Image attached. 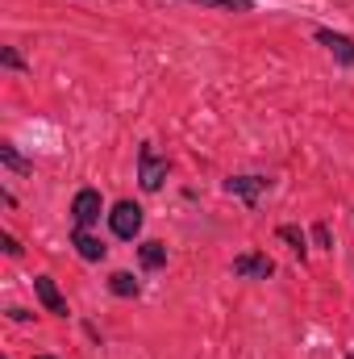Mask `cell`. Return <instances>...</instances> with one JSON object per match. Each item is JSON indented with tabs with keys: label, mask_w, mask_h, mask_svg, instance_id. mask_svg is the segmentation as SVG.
Wrapping results in <instances>:
<instances>
[{
	"label": "cell",
	"mask_w": 354,
	"mask_h": 359,
	"mask_svg": "<svg viewBox=\"0 0 354 359\" xmlns=\"http://www.w3.org/2000/svg\"><path fill=\"white\" fill-rule=\"evenodd\" d=\"M34 359H55V355H34Z\"/></svg>",
	"instance_id": "cell-18"
},
{
	"label": "cell",
	"mask_w": 354,
	"mask_h": 359,
	"mask_svg": "<svg viewBox=\"0 0 354 359\" xmlns=\"http://www.w3.org/2000/svg\"><path fill=\"white\" fill-rule=\"evenodd\" d=\"M192 4H204V8H217V13H250L255 0H192Z\"/></svg>",
	"instance_id": "cell-13"
},
{
	"label": "cell",
	"mask_w": 354,
	"mask_h": 359,
	"mask_svg": "<svg viewBox=\"0 0 354 359\" xmlns=\"http://www.w3.org/2000/svg\"><path fill=\"white\" fill-rule=\"evenodd\" d=\"M221 188H225V196H234V201H242L246 209H255V205H259V196L271 188V180H267V176H229Z\"/></svg>",
	"instance_id": "cell-4"
},
{
	"label": "cell",
	"mask_w": 354,
	"mask_h": 359,
	"mask_svg": "<svg viewBox=\"0 0 354 359\" xmlns=\"http://www.w3.org/2000/svg\"><path fill=\"white\" fill-rule=\"evenodd\" d=\"M0 251H4L8 259H17V255H21V243H17L13 234H0Z\"/></svg>",
	"instance_id": "cell-16"
},
{
	"label": "cell",
	"mask_w": 354,
	"mask_h": 359,
	"mask_svg": "<svg viewBox=\"0 0 354 359\" xmlns=\"http://www.w3.org/2000/svg\"><path fill=\"white\" fill-rule=\"evenodd\" d=\"M0 163L8 168V172H17V176H25V172H34V163L13 147V142H0Z\"/></svg>",
	"instance_id": "cell-11"
},
{
	"label": "cell",
	"mask_w": 354,
	"mask_h": 359,
	"mask_svg": "<svg viewBox=\"0 0 354 359\" xmlns=\"http://www.w3.org/2000/svg\"><path fill=\"white\" fill-rule=\"evenodd\" d=\"M167 172H171V163L155 151V142H142L138 147V184H142V192H159Z\"/></svg>",
	"instance_id": "cell-1"
},
{
	"label": "cell",
	"mask_w": 354,
	"mask_h": 359,
	"mask_svg": "<svg viewBox=\"0 0 354 359\" xmlns=\"http://www.w3.org/2000/svg\"><path fill=\"white\" fill-rule=\"evenodd\" d=\"M108 292H113V297H125V301H129V297H138V292H142V284H138V280H134L129 271H113V276H108Z\"/></svg>",
	"instance_id": "cell-12"
},
{
	"label": "cell",
	"mask_w": 354,
	"mask_h": 359,
	"mask_svg": "<svg viewBox=\"0 0 354 359\" xmlns=\"http://www.w3.org/2000/svg\"><path fill=\"white\" fill-rule=\"evenodd\" d=\"M108 230H113L121 243H134V238L142 234V205H134V201H117L113 213H108Z\"/></svg>",
	"instance_id": "cell-2"
},
{
	"label": "cell",
	"mask_w": 354,
	"mask_h": 359,
	"mask_svg": "<svg viewBox=\"0 0 354 359\" xmlns=\"http://www.w3.org/2000/svg\"><path fill=\"white\" fill-rule=\"evenodd\" d=\"M313 38H317V42H321V46H325L338 63H342V67H354V38L338 34V29H317Z\"/></svg>",
	"instance_id": "cell-7"
},
{
	"label": "cell",
	"mask_w": 354,
	"mask_h": 359,
	"mask_svg": "<svg viewBox=\"0 0 354 359\" xmlns=\"http://www.w3.org/2000/svg\"><path fill=\"white\" fill-rule=\"evenodd\" d=\"M34 297L42 301V309L46 313H55V318H67L71 309H67V301H63V292H59V284L50 280V276H34Z\"/></svg>",
	"instance_id": "cell-6"
},
{
	"label": "cell",
	"mask_w": 354,
	"mask_h": 359,
	"mask_svg": "<svg viewBox=\"0 0 354 359\" xmlns=\"http://www.w3.org/2000/svg\"><path fill=\"white\" fill-rule=\"evenodd\" d=\"M100 213H104V201H100L96 188H80V192L71 196V222H76L80 230H92V226L100 222Z\"/></svg>",
	"instance_id": "cell-3"
},
{
	"label": "cell",
	"mask_w": 354,
	"mask_h": 359,
	"mask_svg": "<svg viewBox=\"0 0 354 359\" xmlns=\"http://www.w3.org/2000/svg\"><path fill=\"white\" fill-rule=\"evenodd\" d=\"M275 234H279V243H288V251L304 264V255H309V234H304L300 226H279Z\"/></svg>",
	"instance_id": "cell-9"
},
{
	"label": "cell",
	"mask_w": 354,
	"mask_h": 359,
	"mask_svg": "<svg viewBox=\"0 0 354 359\" xmlns=\"http://www.w3.org/2000/svg\"><path fill=\"white\" fill-rule=\"evenodd\" d=\"M234 276H242V280H271L275 264L263 251H242V255H234Z\"/></svg>",
	"instance_id": "cell-5"
},
{
	"label": "cell",
	"mask_w": 354,
	"mask_h": 359,
	"mask_svg": "<svg viewBox=\"0 0 354 359\" xmlns=\"http://www.w3.org/2000/svg\"><path fill=\"white\" fill-rule=\"evenodd\" d=\"M0 63H4L8 72H25V59H21L17 46H0Z\"/></svg>",
	"instance_id": "cell-14"
},
{
	"label": "cell",
	"mask_w": 354,
	"mask_h": 359,
	"mask_svg": "<svg viewBox=\"0 0 354 359\" xmlns=\"http://www.w3.org/2000/svg\"><path fill=\"white\" fill-rule=\"evenodd\" d=\"M4 313H8L13 322H29V309H4Z\"/></svg>",
	"instance_id": "cell-17"
},
{
	"label": "cell",
	"mask_w": 354,
	"mask_h": 359,
	"mask_svg": "<svg viewBox=\"0 0 354 359\" xmlns=\"http://www.w3.org/2000/svg\"><path fill=\"white\" fill-rule=\"evenodd\" d=\"M313 243H317L321 251H334V234H330V222H317V226H313Z\"/></svg>",
	"instance_id": "cell-15"
},
{
	"label": "cell",
	"mask_w": 354,
	"mask_h": 359,
	"mask_svg": "<svg viewBox=\"0 0 354 359\" xmlns=\"http://www.w3.org/2000/svg\"><path fill=\"white\" fill-rule=\"evenodd\" d=\"M342 359H354V355H342Z\"/></svg>",
	"instance_id": "cell-19"
},
{
	"label": "cell",
	"mask_w": 354,
	"mask_h": 359,
	"mask_svg": "<svg viewBox=\"0 0 354 359\" xmlns=\"http://www.w3.org/2000/svg\"><path fill=\"white\" fill-rule=\"evenodd\" d=\"M138 264H142L146 271H159L163 264H167V247H163V243H155V238H150V243H142V247H138Z\"/></svg>",
	"instance_id": "cell-10"
},
{
	"label": "cell",
	"mask_w": 354,
	"mask_h": 359,
	"mask_svg": "<svg viewBox=\"0 0 354 359\" xmlns=\"http://www.w3.org/2000/svg\"><path fill=\"white\" fill-rule=\"evenodd\" d=\"M71 247H76V255H80L84 264H100V259L108 255V247H104L92 230H80V226L71 230Z\"/></svg>",
	"instance_id": "cell-8"
}]
</instances>
